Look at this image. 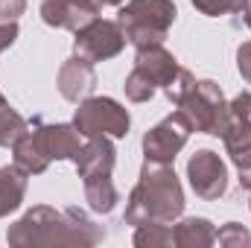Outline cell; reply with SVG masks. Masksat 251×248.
I'll list each match as a JSON object with an SVG mask.
<instances>
[{
  "label": "cell",
  "mask_w": 251,
  "mask_h": 248,
  "mask_svg": "<svg viewBox=\"0 0 251 248\" xmlns=\"http://www.w3.org/2000/svg\"><path fill=\"white\" fill-rule=\"evenodd\" d=\"M105 240V228L97 225L79 207H29L15 225L6 231V243L15 248H38V246H97Z\"/></svg>",
  "instance_id": "6da1fadb"
},
{
  "label": "cell",
  "mask_w": 251,
  "mask_h": 248,
  "mask_svg": "<svg viewBox=\"0 0 251 248\" xmlns=\"http://www.w3.org/2000/svg\"><path fill=\"white\" fill-rule=\"evenodd\" d=\"M184 187L178 181L173 164H155V161H143L140 167V178L134 190L128 193L126 201V225L137 228L146 222H164L173 225L176 219H181L184 213Z\"/></svg>",
  "instance_id": "7a4b0ae2"
},
{
  "label": "cell",
  "mask_w": 251,
  "mask_h": 248,
  "mask_svg": "<svg viewBox=\"0 0 251 248\" xmlns=\"http://www.w3.org/2000/svg\"><path fill=\"white\" fill-rule=\"evenodd\" d=\"M79 149H82V134L73 123L32 120L12 146V164H18L26 175H41L53 161H76Z\"/></svg>",
  "instance_id": "3957f363"
},
{
  "label": "cell",
  "mask_w": 251,
  "mask_h": 248,
  "mask_svg": "<svg viewBox=\"0 0 251 248\" xmlns=\"http://www.w3.org/2000/svg\"><path fill=\"white\" fill-rule=\"evenodd\" d=\"M176 18L178 9L173 0H128L120 6L117 24L123 26L126 41L134 50H143L152 44H164Z\"/></svg>",
  "instance_id": "277c9868"
},
{
  "label": "cell",
  "mask_w": 251,
  "mask_h": 248,
  "mask_svg": "<svg viewBox=\"0 0 251 248\" xmlns=\"http://www.w3.org/2000/svg\"><path fill=\"white\" fill-rule=\"evenodd\" d=\"M178 111H184V117L190 120L193 131L199 134H213L219 137L222 125L228 120L231 108H228V99L222 94V88L213 82V79H196L190 85V91L184 94V99L176 105Z\"/></svg>",
  "instance_id": "5b68a950"
},
{
  "label": "cell",
  "mask_w": 251,
  "mask_h": 248,
  "mask_svg": "<svg viewBox=\"0 0 251 248\" xmlns=\"http://www.w3.org/2000/svg\"><path fill=\"white\" fill-rule=\"evenodd\" d=\"M76 131L88 137H126L131 128V114L111 97H85L73 114Z\"/></svg>",
  "instance_id": "8992f818"
},
{
  "label": "cell",
  "mask_w": 251,
  "mask_h": 248,
  "mask_svg": "<svg viewBox=\"0 0 251 248\" xmlns=\"http://www.w3.org/2000/svg\"><path fill=\"white\" fill-rule=\"evenodd\" d=\"M193 125L184 117V111H173L167 114L161 123H155L143 134V161H155V164H173L178 158V152L187 146Z\"/></svg>",
  "instance_id": "52a82bcc"
},
{
  "label": "cell",
  "mask_w": 251,
  "mask_h": 248,
  "mask_svg": "<svg viewBox=\"0 0 251 248\" xmlns=\"http://www.w3.org/2000/svg\"><path fill=\"white\" fill-rule=\"evenodd\" d=\"M126 32L117 21H105V18H94L91 24H85L82 29L73 32V50L76 56L88 59L91 64L97 62H108L114 56L123 53Z\"/></svg>",
  "instance_id": "ba28073f"
},
{
  "label": "cell",
  "mask_w": 251,
  "mask_h": 248,
  "mask_svg": "<svg viewBox=\"0 0 251 248\" xmlns=\"http://www.w3.org/2000/svg\"><path fill=\"white\" fill-rule=\"evenodd\" d=\"M187 181L201 201H216L228 193V167L213 149H196L187 161Z\"/></svg>",
  "instance_id": "9c48e42d"
},
{
  "label": "cell",
  "mask_w": 251,
  "mask_h": 248,
  "mask_svg": "<svg viewBox=\"0 0 251 248\" xmlns=\"http://www.w3.org/2000/svg\"><path fill=\"white\" fill-rule=\"evenodd\" d=\"M100 0H44L41 3V21L47 26L76 32L94 18H100Z\"/></svg>",
  "instance_id": "30bf717a"
},
{
  "label": "cell",
  "mask_w": 251,
  "mask_h": 248,
  "mask_svg": "<svg viewBox=\"0 0 251 248\" xmlns=\"http://www.w3.org/2000/svg\"><path fill=\"white\" fill-rule=\"evenodd\" d=\"M56 85H59V94H62L67 102H76L79 105L85 97L94 94V88H97V70H94V64L88 62V59L70 56L59 67Z\"/></svg>",
  "instance_id": "8fae6325"
},
{
  "label": "cell",
  "mask_w": 251,
  "mask_h": 248,
  "mask_svg": "<svg viewBox=\"0 0 251 248\" xmlns=\"http://www.w3.org/2000/svg\"><path fill=\"white\" fill-rule=\"evenodd\" d=\"M76 173L82 181L88 178H102L114 173L117 164V149L111 143V137H88V143H82L79 155H76Z\"/></svg>",
  "instance_id": "7c38bea8"
},
{
  "label": "cell",
  "mask_w": 251,
  "mask_h": 248,
  "mask_svg": "<svg viewBox=\"0 0 251 248\" xmlns=\"http://www.w3.org/2000/svg\"><path fill=\"white\" fill-rule=\"evenodd\" d=\"M134 70H140L155 88H170L173 85V79L178 76V70H181V64L178 59L164 47V44H152V47H143V50H137V56H134Z\"/></svg>",
  "instance_id": "4fadbf2b"
},
{
  "label": "cell",
  "mask_w": 251,
  "mask_h": 248,
  "mask_svg": "<svg viewBox=\"0 0 251 248\" xmlns=\"http://www.w3.org/2000/svg\"><path fill=\"white\" fill-rule=\"evenodd\" d=\"M173 225V246L178 248H210L216 243V228L204 216H187L181 222L176 219Z\"/></svg>",
  "instance_id": "5bb4252c"
},
{
  "label": "cell",
  "mask_w": 251,
  "mask_h": 248,
  "mask_svg": "<svg viewBox=\"0 0 251 248\" xmlns=\"http://www.w3.org/2000/svg\"><path fill=\"white\" fill-rule=\"evenodd\" d=\"M26 173L18 167V164H9V167H0V219L15 213L21 204H24V196H26Z\"/></svg>",
  "instance_id": "9a60e30c"
},
{
  "label": "cell",
  "mask_w": 251,
  "mask_h": 248,
  "mask_svg": "<svg viewBox=\"0 0 251 248\" xmlns=\"http://www.w3.org/2000/svg\"><path fill=\"white\" fill-rule=\"evenodd\" d=\"M222 143H225V152L231 155L234 167H240L243 161L251 158V123L240 120L237 114H228V120L219 131Z\"/></svg>",
  "instance_id": "2e32d148"
},
{
  "label": "cell",
  "mask_w": 251,
  "mask_h": 248,
  "mask_svg": "<svg viewBox=\"0 0 251 248\" xmlns=\"http://www.w3.org/2000/svg\"><path fill=\"white\" fill-rule=\"evenodd\" d=\"M82 187H85V201H88V207H91L94 213L108 216V213L117 207V201H120V193H117V187L111 181V175L88 178V181H82Z\"/></svg>",
  "instance_id": "e0dca14e"
},
{
  "label": "cell",
  "mask_w": 251,
  "mask_h": 248,
  "mask_svg": "<svg viewBox=\"0 0 251 248\" xmlns=\"http://www.w3.org/2000/svg\"><path fill=\"white\" fill-rule=\"evenodd\" d=\"M134 246L137 248H167L173 246V228L164 222H146L134 228Z\"/></svg>",
  "instance_id": "ac0fdd59"
},
{
  "label": "cell",
  "mask_w": 251,
  "mask_h": 248,
  "mask_svg": "<svg viewBox=\"0 0 251 248\" xmlns=\"http://www.w3.org/2000/svg\"><path fill=\"white\" fill-rule=\"evenodd\" d=\"M29 128V123L9 105V102H0V146H15V140Z\"/></svg>",
  "instance_id": "d6986e66"
},
{
  "label": "cell",
  "mask_w": 251,
  "mask_h": 248,
  "mask_svg": "<svg viewBox=\"0 0 251 248\" xmlns=\"http://www.w3.org/2000/svg\"><path fill=\"white\" fill-rule=\"evenodd\" d=\"M204 18H225V15H243L251 0H190Z\"/></svg>",
  "instance_id": "ffe728a7"
},
{
  "label": "cell",
  "mask_w": 251,
  "mask_h": 248,
  "mask_svg": "<svg viewBox=\"0 0 251 248\" xmlns=\"http://www.w3.org/2000/svg\"><path fill=\"white\" fill-rule=\"evenodd\" d=\"M123 91H126V97L131 99V102H149L152 97H155V85L140 73V70H134L131 67V73L126 76V82H123Z\"/></svg>",
  "instance_id": "44dd1931"
},
{
  "label": "cell",
  "mask_w": 251,
  "mask_h": 248,
  "mask_svg": "<svg viewBox=\"0 0 251 248\" xmlns=\"http://www.w3.org/2000/svg\"><path fill=\"white\" fill-rule=\"evenodd\" d=\"M216 243L225 248H243V246H251V234L246 225L240 222H228L216 231Z\"/></svg>",
  "instance_id": "7402d4cb"
},
{
  "label": "cell",
  "mask_w": 251,
  "mask_h": 248,
  "mask_svg": "<svg viewBox=\"0 0 251 248\" xmlns=\"http://www.w3.org/2000/svg\"><path fill=\"white\" fill-rule=\"evenodd\" d=\"M193 82H196V76L190 73L187 67H181V70H178V76L173 79V85L164 91V94H167V99H170L173 105H178V102L184 99V94L190 91V85H193Z\"/></svg>",
  "instance_id": "603a6c76"
},
{
  "label": "cell",
  "mask_w": 251,
  "mask_h": 248,
  "mask_svg": "<svg viewBox=\"0 0 251 248\" xmlns=\"http://www.w3.org/2000/svg\"><path fill=\"white\" fill-rule=\"evenodd\" d=\"M228 108H231V114H237L240 120L251 123V91H243V94H237V97L228 102Z\"/></svg>",
  "instance_id": "cb8c5ba5"
},
{
  "label": "cell",
  "mask_w": 251,
  "mask_h": 248,
  "mask_svg": "<svg viewBox=\"0 0 251 248\" xmlns=\"http://www.w3.org/2000/svg\"><path fill=\"white\" fill-rule=\"evenodd\" d=\"M15 41H18V21H3L0 24V53H6ZM0 102H6L3 94H0Z\"/></svg>",
  "instance_id": "d4e9b609"
},
{
  "label": "cell",
  "mask_w": 251,
  "mask_h": 248,
  "mask_svg": "<svg viewBox=\"0 0 251 248\" xmlns=\"http://www.w3.org/2000/svg\"><path fill=\"white\" fill-rule=\"evenodd\" d=\"M24 12H26V0H0V24L18 21Z\"/></svg>",
  "instance_id": "484cf974"
},
{
  "label": "cell",
  "mask_w": 251,
  "mask_h": 248,
  "mask_svg": "<svg viewBox=\"0 0 251 248\" xmlns=\"http://www.w3.org/2000/svg\"><path fill=\"white\" fill-rule=\"evenodd\" d=\"M237 70H240V76L251 85V41H243L237 47Z\"/></svg>",
  "instance_id": "4316f807"
},
{
  "label": "cell",
  "mask_w": 251,
  "mask_h": 248,
  "mask_svg": "<svg viewBox=\"0 0 251 248\" xmlns=\"http://www.w3.org/2000/svg\"><path fill=\"white\" fill-rule=\"evenodd\" d=\"M237 170H240V187H243V190H251V158L243 161Z\"/></svg>",
  "instance_id": "83f0119b"
},
{
  "label": "cell",
  "mask_w": 251,
  "mask_h": 248,
  "mask_svg": "<svg viewBox=\"0 0 251 248\" xmlns=\"http://www.w3.org/2000/svg\"><path fill=\"white\" fill-rule=\"evenodd\" d=\"M126 0H100V6H123Z\"/></svg>",
  "instance_id": "f1b7e54d"
},
{
  "label": "cell",
  "mask_w": 251,
  "mask_h": 248,
  "mask_svg": "<svg viewBox=\"0 0 251 248\" xmlns=\"http://www.w3.org/2000/svg\"><path fill=\"white\" fill-rule=\"evenodd\" d=\"M243 21H246V26H249V29H251V3H249V9L243 12Z\"/></svg>",
  "instance_id": "f546056e"
},
{
  "label": "cell",
  "mask_w": 251,
  "mask_h": 248,
  "mask_svg": "<svg viewBox=\"0 0 251 248\" xmlns=\"http://www.w3.org/2000/svg\"><path fill=\"white\" fill-rule=\"evenodd\" d=\"M249 207H251V201H249Z\"/></svg>",
  "instance_id": "4dcf8cb0"
}]
</instances>
